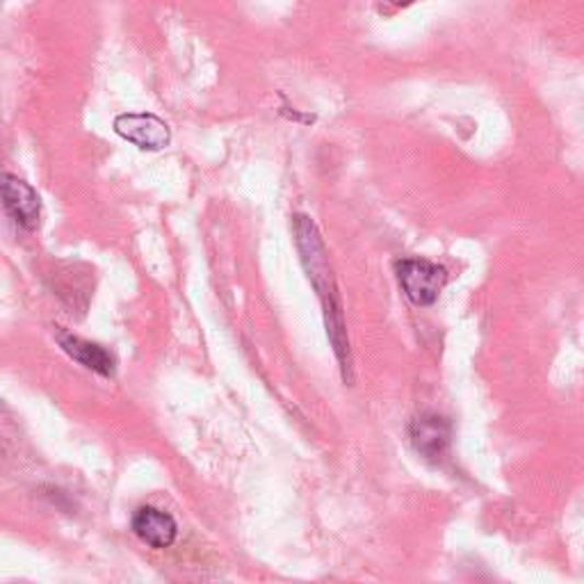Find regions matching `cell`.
Returning <instances> with one entry per match:
<instances>
[{"instance_id": "1", "label": "cell", "mask_w": 584, "mask_h": 584, "mask_svg": "<svg viewBox=\"0 0 584 584\" xmlns=\"http://www.w3.org/2000/svg\"><path fill=\"white\" fill-rule=\"evenodd\" d=\"M398 279L415 306H432L448 282V272L423 259H404L398 263Z\"/></svg>"}, {"instance_id": "2", "label": "cell", "mask_w": 584, "mask_h": 584, "mask_svg": "<svg viewBox=\"0 0 584 584\" xmlns=\"http://www.w3.org/2000/svg\"><path fill=\"white\" fill-rule=\"evenodd\" d=\"M0 202L8 215L25 231H37L42 221V199L33 185L14 174L0 176Z\"/></svg>"}, {"instance_id": "3", "label": "cell", "mask_w": 584, "mask_h": 584, "mask_svg": "<svg viewBox=\"0 0 584 584\" xmlns=\"http://www.w3.org/2000/svg\"><path fill=\"white\" fill-rule=\"evenodd\" d=\"M409 436L415 453L432 463H438L450 450L453 425L448 419H443L438 413H421L413 419Z\"/></svg>"}, {"instance_id": "4", "label": "cell", "mask_w": 584, "mask_h": 584, "mask_svg": "<svg viewBox=\"0 0 584 584\" xmlns=\"http://www.w3.org/2000/svg\"><path fill=\"white\" fill-rule=\"evenodd\" d=\"M115 133L142 151H160L172 140L170 126L149 113L119 115L115 119Z\"/></svg>"}, {"instance_id": "5", "label": "cell", "mask_w": 584, "mask_h": 584, "mask_svg": "<svg viewBox=\"0 0 584 584\" xmlns=\"http://www.w3.org/2000/svg\"><path fill=\"white\" fill-rule=\"evenodd\" d=\"M133 533L151 548H170L179 537L176 520L156 507H140L133 516Z\"/></svg>"}, {"instance_id": "6", "label": "cell", "mask_w": 584, "mask_h": 584, "mask_svg": "<svg viewBox=\"0 0 584 584\" xmlns=\"http://www.w3.org/2000/svg\"><path fill=\"white\" fill-rule=\"evenodd\" d=\"M58 343L73 360H78V364L85 366L88 370L103 375V377L115 375V358L101 345L90 343L80 336H73V333H67V331L58 333Z\"/></svg>"}, {"instance_id": "7", "label": "cell", "mask_w": 584, "mask_h": 584, "mask_svg": "<svg viewBox=\"0 0 584 584\" xmlns=\"http://www.w3.org/2000/svg\"><path fill=\"white\" fill-rule=\"evenodd\" d=\"M391 3H393V5H398V8H406V5H411V3H413V0H391Z\"/></svg>"}]
</instances>
